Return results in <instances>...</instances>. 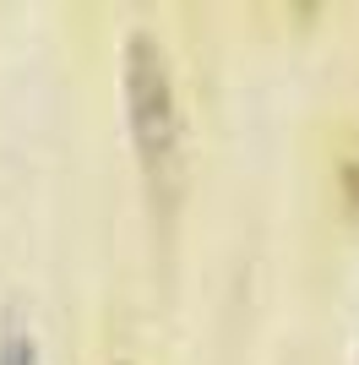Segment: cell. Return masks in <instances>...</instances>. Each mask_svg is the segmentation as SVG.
Segmentation results:
<instances>
[{"mask_svg": "<svg viewBox=\"0 0 359 365\" xmlns=\"http://www.w3.org/2000/svg\"><path fill=\"white\" fill-rule=\"evenodd\" d=\"M125 104H131V137L152 185H169L180 164V109L169 88V66L152 38H131L125 49Z\"/></svg>", "mask_w": 359, "mask_h": 365, "instance_id": "obj_1", "label": "cell"}, {"mask_svg": "<svg viewBox=\"0 0 359 365\" xmlns=\"http://www.w3.org/2000/svg\"><path fill=\"white\" fill-rule=\"evenodd\" d=\"M6 365H28V344H22V338L6 344Z\"/></svg>", "mask_w": 359, "mask_h": 365, "instance_id": "obj_2", "label": "cell"}]
</instances>
